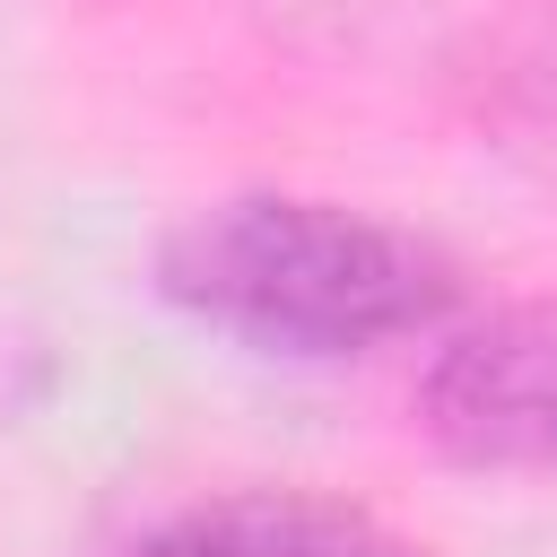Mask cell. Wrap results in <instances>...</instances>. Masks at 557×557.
I'll return each mask as SVG.
<instances>
[{
  "label": "cell",
  "mask_w": 557,
  "mask_h": 557,
  "mask_svg": "<svg viewBox=\"0 0 557 557\" xmlns=\"http://www.w3.org/2000/svg\"><path fill=\"white\" fill-rule=\"evenodd\" d=\"M157 287L191 322L261 357H366L444 322L453 261L366 209L252 191L174 226L157 252Z\"/></svg>",
  "instance_id": "1"
},
{
  "label": "cell",
  "mask_w": 557,
  "mask_h": 557,
  "mask_svg": "<svg viewBox=\"0 0 557 557\" xmlns=\"http://www.w3.org/2000/svg\"><path fill=\"white\" fill-rule=\"evenodd\" d=\"M418 418L470 470H557V296L453 331L418 383Z\"/></svg>",
  "instance_id": "2"
},
{
  "label": "cell",
  "mask_w": 557,
  "mask_h": 557,
  "mask_svg": "<svg viewBox=\"0 0 557 557\" xmlns=\"http://www.w3.org/2000/svg\"><path fill=\"white\" fill-rule=\"evenodd\" d=\"M113 557H418L400 531H383L357 505L331 496H209L183 505L165 522H148L139 540H122Z\"/></svg>",
  "instance_id": "3"
},
{
  "label": "cell",
  "mask_w": 557,
  "mask_h": 557,
  "mask_svg": "<svg viewBox=\"0 0 557 557\" xmlns=\"http://www.w3.org/2000/svg\"><path fill=\"white\" fill-rule=\"evenodd\" d=\"M496 87H505V104H513V131L548 139V157H557V35L522 44V52L496 70Z\"/></svg>",
  "instance_id": "4"
}]
</instances>
